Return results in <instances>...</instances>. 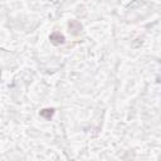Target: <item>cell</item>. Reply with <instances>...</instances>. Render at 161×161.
Masks as SVG:
<instances>
[{"label": "cell", "mask_w": 161, "mask_h": 161, "mask_svg": "<svg viewBox=\"0 0 161 161\" xmlns=\"http://www.w3.org/2000/svg\"><path fill=\"white\" fill-rule=\"evenodd\" d=\"M49 39H51V42L55 45L62 44V43L64 42V37L59 33V32H54V33H52L51 37H49Z\"/></svg>", "instance_id": "6da1fadb"}, {"label": "cell", "mask_w": 161, "mask_h": 161, "mask_svg": "<svg viewBox=\"0 0 161 161\" xmlns=\"http://www.w3.org/2000/svg\"><path fill=\"white\" fill-rule=\"evenodd\" d=\"M68 27H69V32H72L73 34H78L82 30V25H81V23H78L77 20H72L71 23L68 24Z\"/></svg>", "instance_id": "7a4b0ae2"}, {"label": "cell", "mask_w": 161, "mask_h": 161, "mask_svg": "<svg viewBox=\"0 0 161 161\" xmlns=\"http://www.w3.org/2000/svg\"><path fill=\"white\" fill-rule=\"evenodd\" d=\"M54 113V110L53 108H45V110H42L40 111V116L44 117V118H51Z\"/></svg>", "instance_id": "3957f363"}]
</instances>
